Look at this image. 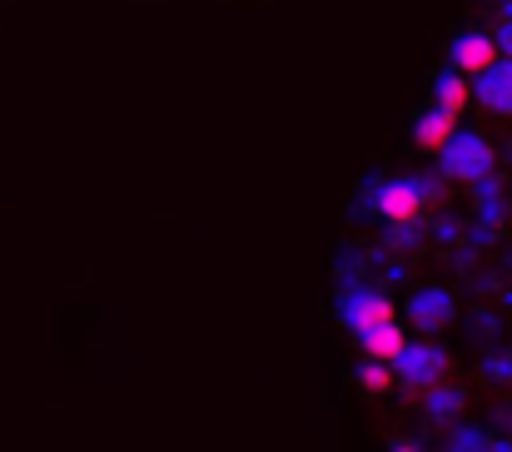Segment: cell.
Returning a JSON list of instances; mask_svg holds the SVG:
<instances>
[{
    "label": "cell",
    "instance_id": "1",
    "mask_svg": "<svg viewBox=\"0 0 512 452\" xmlns=\"http://www.w3.org/2000/svg\"><path fill=\"white\" fill-rule=\"evenodd\" d=\"M448 378H453V358H448V348H433V343H408L393 363V388L418 393V398Z\"/></svg>",
    "mask_w": 512,
    "mask_h": 452
},
{
    "label": "cell",
    "instance_id": "2",
    "mask_svg": "<svg viewBox=\"0 0 512 452\" xmlns=\"http://www.w3.org/2000/svg\"><path fill=\"white\" fill-rule=\"evenodd\" d=\"M443 174L453 179V184H483L488 174H493V164H498V150L483 140V135H453L443 150Z\"/></svg>",
    "mask_w": 512,
    "mask_h": 452
},
{
    "label": "cell",
    "instance_id": "3",
    "mask_svg": "<svg viewBox=\"0 0 512 452\" xmlns=\"http://www.w3.org/2000/svg\"><path fill=\"white\" fill-rule=\"evenodd\" d=\"M378 214L388 219V224H413L418 214H423V204H428V194H423V184L418 179H388L383 189H378Z\"/></svg>",
    "mask_w": 512,
    "mask_h": 452
},
{
    "label": "cell",
    "instance_id": "4",
    "mask_svg": "<svg viewBox=\"0 0 512 452\" xmlns=\"http://www.w3.org/2000/svg\"><path fill=\"white\" fill-rule=\"evenodd\" d=\"M343 323L353 328V333H368V328H383V323H398V303L388 299V294H353V299L343 303Z\"/></svg>",
    "mask_w": 512,
    "mask_h": 452
},
{
    "label": "cell",
    "instance_id": "5",
    "mask_svg": "<svg viewBox=\"0 0 512 452\" xmlns=\"http://www.w3.org/2000/svg\"><path fill=\"white\" fill-rule=\"evenodd\" d=\"M503 60V50H498V35H463L458 45H453V70L458 75H468V80H478L483 70H493Z\"/></svg>",
    "mask_w": 512,
    "mask_h": 452
},
{
    "label": "cell",
    "instance_id": "6",
    "mask_svg": "<svg viewBox=\"0 0 512 452\" xmlns=\"http://www.w3.org/2000/svg\"><path fill=\"white\" fill-rule=\"evenodd\" d=\"M473 100H478L488 115H508L512 120V60H498L493 70H483V75H478Z\"/></svg>",
    "mask_w": 512,
    "mask_h": 452
},
{
    "label": "cell",
    "instance_id": "7",
    "mask_svg": "<svg viewBox=\"0 0 512 452\" xmlns=\"http://www.w3.org/2000/svg\"><path fill=\"white\" fill-rule=\"evenodd\" d=\"M408 323L423 333V338H433V333H443L448 323H453V299L443 294V289H423L418 299L408 303Z\"/></svg>",
    "mask_w": 512,
    "mask_h": 452
},
{
    "label": "cell",
    "instance_id": "8",
    "mask_svg": "<svg viewBox=\"0 0 512 452\" xmlns=\"http://www.w3.org/2000/svg\"><path fill=\"white\" fill-rule=\"evenodd\" d=\"M453 135H458V115H448V110H438V105L413 125V145H418V150H428V154H438Z\"/></svg>",
    "mask_w": 512,
    "mask_h": 452
},
{
    "label": "cell",
    "instance_id": "9",
    "mask_svg": "<svg viewBox=\"0 0 512 452\" xmlns=\"http://www.w3.org/2000/svg\"><path fill=\"white\" fill-rule=\"evenodd\" d=\"M358 343H363L368 358H378V363H398V353L408 348V333H403V323H383V328L358 333Z\"/></svg>",
    "mask_w": 512,
    "mask_h": 452
},
{
    "label": "cell",
    "instance_id": "10",
    "mask_svg": "<svg viewBox=\"0 0 512 452\" xmlns=\"http://www.w3.org/2000/svg\"><path fill=\"white\" fill-rule=\"evenodd\" d=\"M468 100H473V80L468 75H443L438 80V110H448V115H458L463 120V110H468Z\"/></svg>",
    "mask_w": 512,
    "mask_h": 452
},
{
    "label": "cell",
    "instance_id": "11",
    "mask_svg": "<svg viewBox=\"0 0 512 452\" xmlns=\"http://www.w3.org/2000/svg\"><path fill=\"white\" fill-rule=\"evenodd\" d=\"M358 388H363L368 398H383V393L393 388V363H378V358H368V363L358 368Z\"/></svg>",
    "mask_w": 512,
    "mask_h": 452
},
{
    "label": "cell",
    "instance_id": "12",
    "mask_svg": "<svg viewBox=\"0 0 512 452\" xmlns=\"http://www.w3.org/2000/svg\"><path fill=\"white\" fill-rule=\"evenodd\" d=\"M423 408H428V418H453V413L463 408V393L448 388V383H438V388L423 393Z\"/></svg>",
    "mask_w": 512,
    "mask_h": 452
},
{
    "label": "cell",
    "instance_id": "13",
    "mask_svg": "<svg viewBox=\"0 0 512 452\" xmlns=\"http://www.w3.org/2000/svg\"><path fill=\"white\" fill-rule=\"evenodd\" d=\"M498 50H503V55H508V60H512V20H508V25H503V35H498Z\"/></svg>",
    "mask_w": 512,
    "mask_h": 452
},
{
    "label": "cell",
    "instance_id": "14",
    "mask_svg": "<svg viewBox=\"0 0 512 452\" xmlns=\"http://www.w3.org/2000/svg\"><path fill=\"white\" fill-rule=\"evenodd\" d=\"M393 452H418V443H398V448Z\"/></svg>",
    "mask_w": 512,
    "mask_h": 452
},
{
    "label": "cell",
    "instance_id": "15",
    "mask_svg": "<svg viewBox=\"0 0 512 452\" xmlns=\"http://www.w3.org/2000/svg\"><path fill=\"white\" fill-rule=\"evenodd\" d=\"M498 452H512V438H503V443H498Z\"/></svg>",
    "mask_w": 512,
    "mask_h": 452
}]
</instances>
